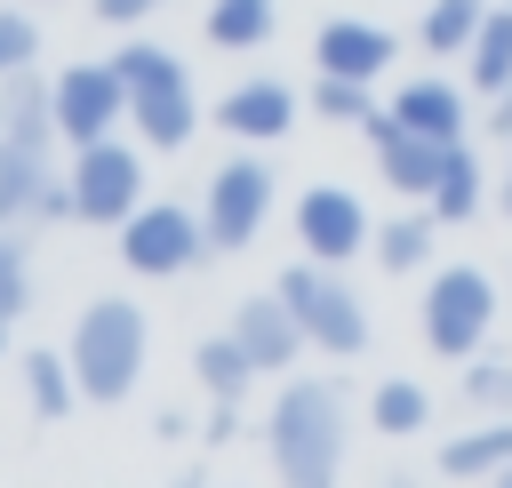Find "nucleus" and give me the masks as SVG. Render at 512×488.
Wrapping results in <instances>:
<instances>
[{
  "instance_id": "obj_1",
  "label": "nucleus",
  "mask_w": 512,
  "mask_h": 488,
  "mask_svg": "<svg viewBox=\"0 0 512 488\" xmlns=\"http://www.w3.org/2000/svg\"><path fill=\"white\" fill-rule=\"evenodd\" d=\"M264 440H272V472H280V488H336V472H344V440H352L344 384L296 376V384L280 392V408L264 416Z\"/></svg>"
},
{
  "instance_id": "obj_2",
  "label": "nucleus",
  "mask_w": 512,
  "mask_h": 488,
  "mask_svg": "<svg viewBox=\"0 0 512 488\" xmlns=\"http://www.w3.org/2000/svg\"><path fill=\"white\" fill-rule=\"evenodd\" d=\"M48 136H56V80H32V64H24L0 80V224L40 216V192L56 184Z\"/></svg>"
},
{
  "instance_id": "obj_3",
  "label": "nucleus",
  "mask_w": 512,
  "mask_h": 488,
  "mask_svg": "<svg viewBox=\"0 0 512 488\" xmlns=\"http://www.w3.org/2000/svg\"><path fill=\"white\" fill-rule=\"evenodd\" d=\"M72 376L88 400H128V384L144 376V312L128 296H96L80 320H72Z\"/></svg>"
},
{
  "instance_id": "obj_4",
  "label": "nucleus",
  "mask_w": 512,
  "mask_h": 488,
  "mask_svg": "<svg viewBox=\"0 0 512 488\" xmlns=\"http://www.w3.org/2000/svg\"><path fill=\"white\" fill-rule=\"evenodd\" d=\"M112 72L128 80V120H136V136H144L152 152H176V144H192L200 112H192V80H184V64H176L168 48H152V40H128V48L112 56Z\"/></svg>"
},
{
  "instance_id": "obj_5",
  "label": "nucleus",
  "mask_w": 512,
  "mask_h": 488,
  "mask_svg": "<svg viewBox=\"0 0 512 488\" xmlns=\"http://www.w3.org/2000/svg\"><path fill=\"white\" fill-rule=\"evenodd\" d=\"M280 296L296 304V320H304V336H312L320 352H336V360L368 352V304H360L352 280H336V264H320V256L288 264V272H280Z\"/></svg>"
},
{
  "instance_id": "obj_6",
  "label": "nucleus",
  "mask_w": 512,
  "mask_h": 488,
  "mask_svg": "<svg viewBox=\"0 0 512 488\" xmlns=\"http://www.w3.org/2000/svg\"><path fill=\"white\" fill-rule=\"evenodd\" d=\"M488 320H496V288H488V272H472V264H448V272L424 288V344H432L440 360H464V352H480Z\"/></svg>"
},
{
  "instance_id": "obj_7",
  "label": "nucleus",
  "mask_w": 512,
  "mask_h": 488,
  "mask_svg": "<svg viewBox=\"0 0 512 488\" xmlns=\"http://www.w3.org/2000/svg\"><path fill=\"white\" fill-rule=\"evenodd\" d=\"M72 200H80V224H128V216L144 208V168H136V152L112 144V136L80 144V160H72Z\"/></svg>"
},
{
  "instance_id": "obj_8",
  "label": "nucleus",
  "mask_w": 512,
  "mask_h": 488,
  "mask_svg": "<svg viewBox=\"0 0 512 488\" xmlns=\"http://www.w3.org/2000/svg\"><path fill=\"white\" fill-rule=\"evenodd\" d=\"M216 240H208V216H192V208H176V200H160V208H136L128 224H120V256L136 264V272H184V264H200Z\"/></svg>"
},
{
  "instance_id": "obj_9",
  "label": "nucleus",
  "mask_w": 512,
  "mask_h": 488,
  "mask_svg": "<svg viewBox=\"0 0 512 488\" xmlns=\"http://www.w3.org/2000/svg\"><path fill=\"white\" fill-rule=\"evenodd\" d=\"M360 128H368V144H376L384 184H392V192L432 200V184H440V168H448V144H456V136H424V128H408L400 112H368Z\"/></svg>"
},
{
  "instance_id": "obj_10",
  "label": "nucleus",
  "mask_w": 512,
  "mask_h": 488,
  "mask_svg": "<svg viewBox=\"0 0 512 488\" xmlns=\"http://www.w3.org/2000/svg\"><path fill=\"white\" fill-rule=\"evenodd\" d=\"M200 216H208V240L216 248H248L264 232V216H272V168L264 160H224Z\"/></svg>"
},
{
  "instance_id": "obj_11",
  "label": "nucleus",
  "mask_w": 512,
  "mask_h": 488,
  "mask_svg": "<svg viewBox=\"0 0 512 488\" xmlns=\"http://www.w3.org/2000/svg\"><path fill=\"white\" fill-rule=\"evenodd\" d=\"M120 112H128V80H120L112 64H72V72L56 80V128H64L72 144L112 136Z\"/></svg>"
},
{
  "instance_id": "obj_12",
  "label": "nucleus",
  "mask_w": 512,
  "mask_h": 488,
  "mask_svg": "<svg viewBox=\"0 0 512 488\" xmlns=\"http://www.w3.org/2000/svg\"><path fill=\"white\" fill-rule=\"evenodd\" d=\"M296 240H304V256L344 264V256L368 248V216H360V200H352L344 184H312V192L296 200Z\"/></svg>"
},
{
  "instance_id": "obj_13",
  "label": "nucleus",
  "mask_w": 512,
  "mask_h": 488,
  "mask_svg": "<svg viewBox=\"0 0 512 488\" xmlns=\"http://www.w3.org/2000/svg\"><path fill=\"white\" fill-rule=\"evenodd\" d=\"M232 336L248 344V360H256V368H288V360L312 344V336H304V320H296V304H288L280 288H272V296H248V304L232 312Z\"/></svg>"
},
{
  "instance_id": "obj_14",
  "label": "nucleus",
  "mask_w": 512,
  "mask_h": 488,
  "mask_svg": "<svg viewBox=\"0 0 512 488\" xmlns=\"http://www.w3.org/2000/svg\"><path fill=\"white\" fill-rule=\"evenodd\" d=\"M320 72H344V80H376L392 64V32L384 24H360V16H328L320 40H312Z\"/></svg>"
},
{
  "instance_id": "obj_15",
  "label": "nucleus",
  "mask_w": 512,
  "mask_h": 488,
  "mask_svg": "<svg viewBox=\"0 0 512 488\" xmlns=\"http://www.w3.org/2000/svg\"><path fill=\"white\" fill-rule=\"evenodd\" d=\"M232 136H288V120H296V96H288V80H240L232 96H224V112H216Z\"/></svg>"
},
{
  "instance_id": "obj_16",
  "label": "nucleus",
  "mask_w": 512,
  "mask_h": 488,
  "mask_svg": "<svg viewBox=\"0 0 512 488\" xmlns=\"http://www.w3.org/2000/svg\"><path fill=\"white\" fill-rule=\"evenodd\" d=\"M504 464H512V416L472 424V432H456V440L440 448V472H448V480H496Z\"/></svg>"
},
{
  "instance_id": "obj_17",
  "label": "nucleus",
  "mask_w": 512,
  "mask_h": 488,
  "mask_svg": "<svg viewBox=\"0 0 512 488\" xmlns=\"http://www.w3.org/2000/svg\"><path fill=\"white\" fill-rule=\"evenodd\" d=\"M24 392H32V416L40 424H56V416H72L88 400L80 376H72V352H24Z\"/></svg>"
},
{
  "instance_id": "obj_18",
  "label": "nucleus",
  "mask_w": 512,
  "mask_h": 488,
  "mask_svg": "<svg viewBox=\"0 0 512 488\" xmlns=\"http://www.w3.org/2000/svg\"><path fill=\"white\" fill-rule=\"evenodd\" d=\"M392 112H400L408 128H424V136H464V96H456L448 80H408V88L392 96Z\"/></svg>"
},
{
  "instance_id": "obj_19",
  "label": "nucleus",
  "mask_w": 512,
  "mask_h": 488,
  "mask_svg": "<svg viewBox=\"0 0 512 488\" xmlns=\"http://www.w3.org/2000/svg\"><path fill=\"white\" fill-rule=\"evenodd\" d=\"M192 376L208 384V400H232V408H240V392H248L256 360H248V344H240V336H208V344H192Z\"/></svg>"
},
{
  "instance_id": "obj_20",
  "label": "nucleus",
  "mask_w": 512,
  "mask_h": 488,
  "mask_svg": "<svg viewBox=\"0 0 512 488\" xmlns=\"http://www.w3.org/2000/svg\"><path fill=\"white\" fill-rule=\"evenodd\" d=\"M472 88H512V0L504 8H488L480 16V32H472Z\"/></svg>"
},
{
  "instance_id": "obj_21",
  "label": "nucleus",
  "mask_w": 512,
  "mask_h": 488,
  "mask_svg": "<svg viewBox=\"0 0 512 488\" xmlns=\"http://www.w3.org/2000/svg\"><path fill=\"white\" fill-rule=\"evenodd\" d=\"M480 208V160L464 152V136L448 144V168H440V184H432V216H448V224H464Z\"/></svg>"
},
{
  "instance_id": "obj_22",
  "label": "nucleus",
  "mask_w": 512,
  "mask_h": 488,
  "mask_svg": "<svg viewBox=\"0 0 512 488\" xmlns=\"http://www.w3.org/2000/svg\"><path fill=\"white\" fill-rule=\"evenodd\" d=\"M480 16H488L480 0H432V8H424V32H416V40H424L432 56H456V48H472Z\"/></svg>"
},
{
  "instance_id": "obj_23",
  "label": "nucleus",
  "mask_w": 512,
  "mask_h": 488,
  "mask_svg": "<svg viewBox=\"0 0 512 488\" xmlns=\"http://www.w3.org/2000/svg\"><path fill=\"white\" fill-rule=\"evenodd\" d=\"M208 40H216V48H256V40H272V0H216V8H208Z\"/></svg>"
},
{
  "instance_id": "obj_24",
  "label": "nucleus",
  "mask_w": 512,
  "mask_h": 488,
  "mask_svg": "<svg viewBox=\"0 0 512 488\" xmlns=\"http://www.w3.org/2000/svg\"><path fill=\"white\" fill-rule=\"evenodd\" d=\"M376 256H384V272H416L432 256V216H392L376 232Z\"/></svg>"
},
{
  "instance_id": "obj_25",
  "label": "nucleus",
  "mask_w": 512,
  "mask_h": 488,
  "mask_svg": "<svg viewBox=\"0 0 512 488\" xmlns=\"http://www.w3.org/2000/svg\"><path fill=\"white\" fill-rule=\"evenodd\" d=\"M368 416H376V432H416V424L432 416V400H424V384H408V376H384Z\"/></svg>"
},
{
  "instance_id": "obj_26",
  "label": "nucleus",
  "mask_w": 512,
  "mask_h": 488,
  "mask_svg": "<svg viewBox=\"0 0 512 488\" xmlns=\"http://www.w3.org/2000/svg\"><path fill=\"white\" fill-rule=\"evenodd\" d=\"M312 104H320V120H368V112H376V104H368V80H344V72H320Z\"/></svg>"
},
{
  "instance_id": "obj_27",
  "label": "nucleus",
  "mask_w": 512,
  "mask_h": 488,
  "mask_svg": "<svg viewBox=\"0 0 512 488\" xmlns=\"http://www.w3.org/2000/svg\"><path fill=\"white\" fill-rule=\"evenodd\" d=\"M32 304V280H24V240L0 224V320H16Z\"/></svg>"
},
{
  "instance_id": "obj_28",
  "label": "nucleus",
  "mask_w": 512,
  "mask_h": 488,
  "mask_svg": "<svg viewBox=\"0 0 512 488\" xmlns=\"http://www.w3.org/2000/svg\"><path fill=\"white\" fill-rule=\"evenodd\" d=\"M32 56H40V24H32V16H16V8H0V80H8V72H24Z\"/></svg>"
},
{
  "instance_id": "obj_29",
  "label": "nucleus",
  "mask_w": 512,
  "mask_h": 488,
  "mask_svg": "<svg viewBox=\"0 0 512 488\" xmlns=\"http://www.w3.org/2000/svg\"><path fill=\"white\" fill-rule=\"evenodd\" d=\"M464 392H472V408H512V368L504 360H472Z\"/></svg>"
},
{
  "instance_id": "obj_30",
  "label": "nucleus",
  "mask_w": 512,
  "mask_h": 488,
  "mask_svg": "<svg viewBox=\"0 0 512 488\" xmlns=\"http://www.w3.org/2000/svg\"><path fill=\"white\" fill-rule=\"evenodd\" d=\"M144 8H152V0H96V16H104V24H136Z\"/></svg>"
},
{
  "instance_id": "obj_31",
  "label": "nucleus",
  "mask_w": 512,
  "mask_h": 488,
  "mask_svg": "<svg viewBox=\"0 0 512 488\" xmlns=\"http://www.w3.org/2000/svg\"><path fill=\"white\" fill-rule=\"evenodd\" d=\"M488 128L512 144V88H496V104H488Z\"/></svg>"
},
{
  "instance_id": "obj_32",
  "label": "nucleus",
  "mask_w": 512,
  "mask_h": 488,
  "mask_svg": "<svg viewBox=\"0 0 512 488\" xmlns=\"http://www.w3.org/2000/svg\"><path fill=\"white\" fill-rule=\"evenodd\" d=\"M504 216H512V168H504Z\"/></svg>"
},
{
  "instance_id": "obj_33",
  "label": "nucleus",
  "mask_w": 512,
  "mask_h": 488,
  "mask_svg": "<svg viewBox=\"0 0 512 488\" xmlns=\"http://www.w3.org/2000/svg\"><path fill=\"white\" fill-rule=\"evenodd\" d=\"M176 488H208V480H192V472H184V480H176Z\"/></svg>"
},
{
  "instance_id": "obj_34",
  "label": "nucleus",
  "mask_w": 512,
  "mask_h": 488,
  "mask_svg": "<svg viewBox=\"0 0 512 488\" xmlns=\"http://www.w3.org/2000/svg\"><path fill=\"white\" fill-rule=\"evenodd\" d=\"M496 488H512V464H504V472H496Z\"/></svg>"
},
{
  "instance_id": "obj_35",
  "label": "nucleus",
  "mask_w": 512,
  "mask_h": 488,
  "mask_svg": "<svg viewBox=\"0 0 512 488\" xmlns=\"http://www.w3.org/2000/svg\"><path fill=\"white\" fill-rule=\"evenodd\" d=\"M0 352H8V320H0Z\"/></svg>"
},
{
  "instance_id": "obj_36",
  "label": "nucleus",
  "mask_w": 512,
  "mask_h": 488,
  "mask_svg": "<svg viewBox=\"0 0 512 488\" xmlns=\"http://www.w3.org/2000/svg\"><path fill=\"white\" fill-rule=\"evenodd\" d=\"M384 488H416V480H384Z\"/></svg>"
}]
</instances>
